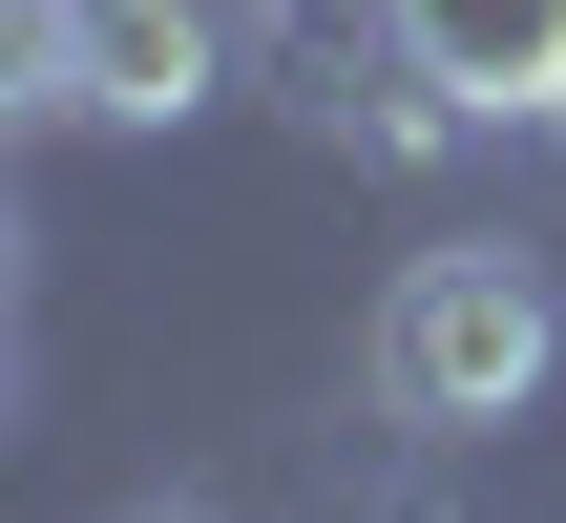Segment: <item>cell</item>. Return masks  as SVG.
Masks as SVG:
<instances>
[{"label": "cell", "instance_id": "cell-5", "mask_svg": "<svg viewBox=\"0 0 566 523\" xmlns=\"http://www.w3.org/2000/svg\"><path fill=\"white\" fill-rule=\"evenodd\" d=\"M126 523H210V503H189V482H168V503H126Z\"/></svg>", "mask_w": 566, "mask_h": 523}, {"label": "cell", "instance_id": "cell-1", "mask_svg": "<svg viewBox=\"0 0 566 523\" xmlns=\"http://www.w3.org/2000/svg\"><path fill=\"white\" fill-rule=\"evenodd\" d=\"M357 377H378V419H399V440H504V419L566 377V273H546V252H504V231L399 252V293H378Z\"/></svg>", "mask_w": 566, "mask_h": 523}, {"label": "cell", "instance_id": "cell-2", "mask_svg": "<svg viewBox=\"0 0 566 523\" xmlns=\"http://www.w3.org/2000/svg\"><path fill=\"white\" fill-rule=\"evenodd\" d=\"M21 126H189L231 84V0H21Z\"/></svg>", "mask_w": 566, "mask_h": 523}, {"label": "cell", "instance_id": "cell-3", "mask_svg": "<svg viewBox=\"0 0 566 523\" xmlns=\"http://www.w3.org/2000/svg\"><path fill=\"white\" fill-rule=\"evenodd\" d=\"M399 42H420L483 126H566V0H399Z\"/></svg>", "mask_w": 566, "mask_h": 523}, {"label": "cell", "instance_id": "cell-4", "mask_svg": "<svg viewBox=\"0 0 566 523\" xmlns=\"http://www.w3.org/2000/svg\"><path fill=\"white\" fill-rule=\"evenodd\" d=\"M252 42H273V84L315 105L336 63H378V42H399V0H252Z\"/></svg>", "mask_w": 566, "mask_h": 523}]
</instances>
